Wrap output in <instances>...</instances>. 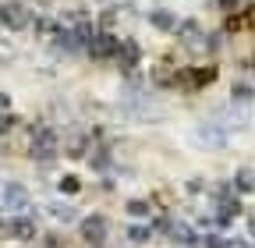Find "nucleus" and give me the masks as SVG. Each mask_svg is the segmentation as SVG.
<instances>
[{
	"label": "nucleus",
	"mask_w": 255,
	"mask_h": 248,
	"mask_svg": "<svg viewBox=\"0 0 255 248\" xmlns=\"http://www.w3.org/2000/svg\"><path fill=\"white\" fill-rule=\"evenodd\" d=\"M89 50H92V57H114L117 50H124L110 32H92V43H89Z\"/></svg>",
	"instance_id": "f257e3e1"
},
{
	"label": "nucleus",
	"mask_w": 255,
	"mask_h": 248,
	"mask_svg": "<svg viewBox=\"0 0 255 248\" xmlns=\"http://www.w3.org/2000/svg\"><path fill=\"white\" fill-rule=\"evenodd\" d=\"M82 238H85V241H103V238H107L103 216H85V220H82Z\"/></svg>",
	"instance_id": "f03ea898"
},
{
	"label": "nucleus",
	"mask_w": 255,
	"mask_h": 248,
	"mask_svg": "<svg viewBox=\"0 0 255 248\" xmlns=\"http://www.w3.org/2000/svg\"><path fill=\"white\" fill-rule=\"evenodd\" d=\"M7 234L25 241V238H32V234H36V227H32L28 220H7Z\"/></svg>",
	"instance_id": "7ed1b4c3"
},
{
	"label": "nucleus",
	"mask_w": 255,
	"mask_h": 248,
	"mask_svg": "<svg viewBox=\"0 0 255 248\" xmlns=\"http://www.w3.org/2000/svg\"><path fill=\"white\" fill-rule=\"evenodd\" d=\"M152 25H156V28H174L177 21H174V14H167V11H156V14H152Z\"/></svg>",
	"instance_id": "20e7f679"
},
{
	"label": "nucleus",
	"mask_w": 255,
	"mask_h": 248,
	"mask_svg": "<svg viewBox=\"0 0 255 248\" xmlns=\"http://www.w3.org/2000/svg\"><path fill=\"white\" fill-rule=\"evenodd\" d=\"M7 202H11V206H25V192L14 188V184H7Z\"/></svg>",
	"instance_id": "39448f33"
},
{
	"label": "nucleus",
	"mask_w": 255,
	"mask_h": 248,
	"mask_svg": "<svg viewBox=\"0 0 255 248\" xmlns=\"http://www.w3.org/2000/svg\"><path fill=\"white\" fill-rule=\"evenodd\" d=\"M128 238H131V241H149V231H145V227H131V231H128Z\"/></svg>",
	"instance_id": "423d86ee"
},
{
	"label": "nucleus",
	"mask_w": 255,
	"mask_h": 248,
	"mask_svg": "<svg viewBox=\"0 0 255 248\" xmlns=\"http://www.w3.org/2000/svg\"><path fill=\"white\" fill-rule=\"evenodd\" d=\"M145 209H149V206H145V202H128V213H135V216H142V213H145Z\"/></svg>",
	"instance_id": "0eeeda50"
},
{
	"label": "nucleus",
	"mask_w": 255,
	"mask_h": 248,
	"mask_svg": "<svg viewBox=\"0 0 255 248\" xmlns=\"http://www.w3.org/2000/svg\"><path fill=\"white\" fill-rule=\"evenodd\" d=\"M60 188H64V192H78V181H75V177H64Z\"/></svg>",
	"instance_id": "6e6552de"
},
{
	"label": "nucleus",
	"mask_w": 255,
	"mask_h": 248,
	"mask_svg": "<svg viewBox=\"0 0 255 248\" xmlns=\"http://www.w3.org/2000/svg\"><path fill=\"white\" fill-rule=\"evenodd\" d=\"M234 96H252V85H245V82H238V85H234Z\"/></svg>",
	"instance_id": "1a4fd4ad"
},
{
	"label": "nucleus",
	"mask_w": 255,
	"mask_h": 248,
	"mask_svg": "<svg viewBox=\"0 0 255 248\" xmlns=\"http://www.w3.org/2000/svg\"><path fill=\"white\" fill-rule=\"evenodd\" d=\"M195 28H199L195 21H184V25H181V36H195Z\"/></svg>",
	"instance_id": "9d476101"
},
{
	"label": "nucleus",
	"mask_w": 255,
	"mask_h": 248,
	"mask_svg": "<svg viewBox=\"0 0 255 248\" xmlns=\"http://www.w3.org/2000/svg\"><path fill=\"white\" fill-rule=\"evenodd\" d=\"M238 188H252V177H248V174H245V170H241V174H238Z\"/></svg>",
	"instance_id": "9b49d317"
},
{
	"label": "nucleus",
	"mask_w": 255,
	"mask_h": 248,
	"mask_svg": "<svg viewBox=\"0 0 255 248\" xmlns=\"http://www.w3.org/2000/svg\"><path fill=\"white\" fill-rule=\"evenodd\" d=\"M234 4H238V0H220V7H223V11H231Z\"/></svg>",
	"instance_id": "f8f14e48"
}]
</instances>
